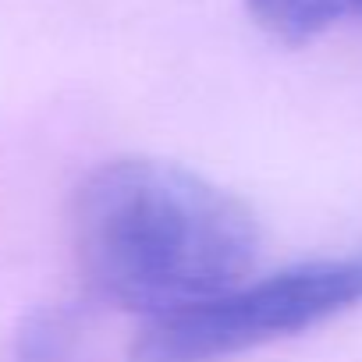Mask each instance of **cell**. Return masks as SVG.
I'll return each mask as SVG.
<instances>
[{
	"instance_id": "6da1fadb",
	"label": "cell",
	"mask_w": 362,
	"mask_h": 362,
	"mask_svg": "<svg viewBox=\"0 0 362 362\" xmlns=\"http://www.w3.org/2000/svg\"><path fill=\"white\" fill-rule=\"evenodd\" d=\"M71 249L93 295L156 320L242 284L259 228L242 199L203 174L121 156L78 185Z\"/></svg>"
},
{
	"instance_id": "7a4b0ae2",
	"label": "cell",
	"mask_w": 362,
	"mask_h": 362,
	"mask_svg": "<svg viewBox=\"0 0 362 362\" xmlns=\"http://www.w3.org/2000/svg\"><path fill=\"white\" fill-rule=\"evenodd\" d=\"M362 305V252L288 267L252 284L206 298L192 309L149 320L132 348V362H224L277 337L313 330Z\"/></svg>"
},
{
	"instance_id": "3957f363",
	"label": "cell",
	"mask_w": 362,
	"mask_h": 362,
	"mask_svg": "<svg viewBox=\"0 0 362 362\" xmlns=\"http://www.w3.org/2000/svg\"><path fill=\"white\" fill-rule=\"evenodd\" d=\"M263 33L302 47L341 22H362V0H245Z\"/></svg>"
},
{
	"instance_id": "277c9868",
	"label": "cell",
	"mask_w": 362,
	"mask_h": 362,
	"mask_svg": "<svg viewBox=\"0 0 362 362\" xmlns=\"http://www.w3.org/2000/svg\"><path fill=\"white\" fill-rule=\"evenodd\" d=\"M78 316L64 305L36 309L18 334L15 362H75Z\"/></svg>"
}]
</instances>
